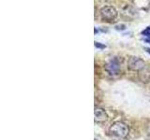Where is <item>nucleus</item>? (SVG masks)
<instances>
[{"label": "nucleus", "instance_id": "f257e3e1", "mask_svg": "<svg viewBox=\"0 0 150 140\" xmlns=\"http://www.w3.org/2000/svg\"><path fill=\"white\" fill-rule=\"evenodd\" d=\"M129 129L128 125L121 121H116L112 123L109 128V133L112 136L116 138H125L129 134Z\"/></svg>", "mask_w": 150, "mask_h": 140}, {"label": "nucleus", "instance_id": "f03ea898", "mask_svg": "<svg viewBox=\"0 0 150 140\" xmlns=\"http://www.w3.org/2000/svg\"><path fill=\"white\" fill-rule=\"evenodd\" d=\"M100 15L103 20L110 22L114 20L117 16V12L115 8H112L111 6H105L100 9Z\"/></svg>", "mask_w": 150, "mask_h": 140}, {"label": "nucleus", "instance_id": "7ed1b4c3", "mask_svg": "<svg viewBox=\"0 0 150 140\" xmlns=\"http://www.w3.org/2000/svg\"><path fill=\"white\" fill-rule=\"evenodd\" d=\"M145 66L144 61L139 57H131L129 59L128 67L132 71H140Z\"/></svg>", "mask_w": 150, "mask_h": 140}, {"label": "nucleus", "instance_id": "20e7f679", "mask_svg": "<svg viewBox=\"0 0 150 140\" xmlns=\"http://www.w3.org/2000/svg\"><path fill=\"white\" fill-rule=\"evenodd\" d=\"M105 69L106 71L111 74V75H116L119 73V69H120V64L118 60L116 58H114L110 60L105 65Z\"/></svg>", "mask_w": 150, "mask_h": 140}, {"label": "nucleus", "instance_id": "39448f33", "mask_svg": "<svg viewBox=\"0 0 150 140\" xmlns=\"http://www.w3.org/2000/svg\"><path fill=\"white\" fill-rule=\"evenodd\" d=\"M94 117H95L96 123H105L108 120V116L105 110L97 106L95 107V110H94Z\"/></svg>", "mask_w": 150, "mask_h": 140}, {"label": "nucleus", "instance_id": "423d86ee", "mask_svg": "<svg viewBox=\"0 0 150 140\" xmlns=\"http://www.w3.org/2000/svg\"><path fill=\"white\" fill-rule=\"evenodd\" d=\"M139 78L141 81L146 83L150 80V66L145 65V66L139 71Z\"/></svg>", "mask_w": 150, "mask_h": 140}, {"label": "nucleus", "instance_id": "0eeeda50", "mask_svg": "<svg viewBox=\"0 0 150 140\" xmlns=\"http://www.w3.org/2000/svg\"><path fill=\"white\" fill-rule=\"evenodd\" d=\"M142 35L145 36H149L150 37V27L145 28V29L142 32Z\"/></svg>", "mask_w": 150, "mask_h": 140}, {"label": "nucleus", "instance_id": "6e6552de", "mask_svg": "<svg viewBox=\"0 0 150 140\" xmlns=\"http://www.w3.org/2000/svg\"><path fill=\"white\" fill-rule=\"evenodd\" d=\"M95 46H96V48H98V49H105L106 48L105 45L100 43V42H95Z\"/></svg>", "mask_w": 150, "mask_h": 140}, {"label": "nucleus", "instance_id": "1a4fd4ad", "mask_svg": "<svg viewBox=\"0 0 150 140\" xmlns=\"http://www.w3.org/2000/svg\"><path fill=\"white\" fill-rule=\"evenodd\" d=\"M125 25H117V26H115V29L116 30H124L125 29Z\"/></svg>", "mask_w": 150, "mask_h": 140}, {"label": "nucleus", "instance_id": "9d476101", "mask_svg": "<svg viewBox=\"0 0 150 140\" xmlns=\"http://www.w3.org/2000/svg\"><path fill=\"white\" fill-rule=\"evenodd\" d=\"M144 50H146V52L150 54V48H144Z\"/></svg>", "mask_w": 150, "mask_h": 140}, {"label": "nucleus", "instance_id": "9b49d317", "mask_svg": "<svg viewBox=\"0 0 150 140\" xmlns=\"http://www.w3.org/2000/svg\"><path fill=\"white\" fill-rule=\"evenodd\" d=\"M144 41H145V42H148V43H150V38H144Z\"/></svg>", "mask_w": 150, "mask_h": 140}]
</instances>
